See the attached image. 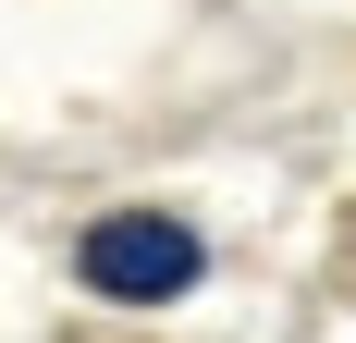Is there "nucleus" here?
<instances>
[{
  "mask_svg": "<svg viewBox=\"0 0 356 343\" xmlns=\"http://www.w3.org/2000/svg\"><path fill=\"white\" fill-rule=\"evenodd\" d=\"M74 270L99 282V294H123V307H160V294L197 282V233L160 221V208H123V221H99V233L74 245Z\"/></svg>",
  "mask_w": 356,
  "mask_h": 343,
  "instance_id": "1",
  "label": "nucleus"
},
{
  "mask_svg": "<svg viewBox=\"0 0 356 343\" xmlns=\"http://www.w3.org/2000/svg\"><path fill=\"white\" fill-rule=\"evenodd\" d=\"M344 245H356V233H344Z\"/></svg>",
  "mask_w": 356,
  "mask_h": 343,
  "instance_id": "2",
  "label": "nucleus"
}]
</instances>
